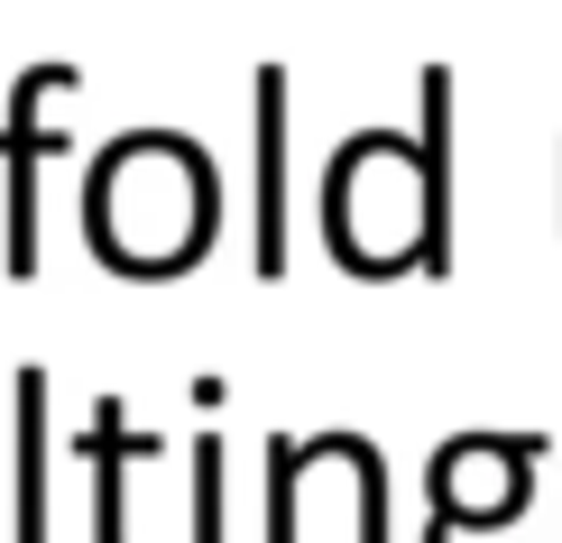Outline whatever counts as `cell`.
Here are the masks:
<instances>
[{"label": "cell", "mask_w": 562, "mask_h": 543, "mask_svg": "<svg viewBox=\"0 0 562 543\" xmlns=\"http://www.w3.org/2000/svg\"><path fill=\"white\" fill-rule=\"evenodd\" d=\"M138 222H157V268H184V258H203V240H213V167L167 129H138L83 184V230H92V249L111 268L130 258Z\"/></svg>", "instance_id": "6da1fadb"}, {"label": "cell", "mask_w": 562, "mask_h": 543, "mask_svg": "<svg viewBox=\"0 0 562 543\" xmlns=\"http://www.w3.org/2000/svg\"><path fill=\"white\" fill-rule=\"evenodd\" d=\"M157 442L130 433V406L102 396L92 406V433H83V461H92V543H130V461H148Z\"/></svg>", "instance_id": "7a4b0ae2"}, {"label": "cell", "mask_w": 562, "mask_h": 543, "mask_svg": "<svg viewBox=\"0 0 562 543\" xmlns=\"http://www.w3.org/2000/svg\"><path fill=\"white\" fill-rule=\"evenodd\" d=\"M19 543H46V369H19Z\"/></svg>", "instance_id": "3957f363"}, {"label": "cell", "mask_w": 562, "mask_h": 543, "mask_svg": "<svg viewBox=\"0 0 562 543\" xmlns=\"http://www.w3.org/2000/svg\"><path fill=\"white\" fill-rule=\"evenodd\" d=\"M10 268L29 276L37 268V157H46V129L29 121V92H19V111H10Z\"/></svg>", "instance_id": "277c9868"}, {"label": "cell", "mask_w": 562, "mask_h": 543, "mask_svg": "<svg viewBox=\"0 0 562 543\" xmlns=\"http://www.w3.org/2000/svg\"><path fill=\"white\" fill-rule=\"evenodd\" d=\"M277 167H286V148H277V75H259V268H277L286 258V240H277Z\"/></svg>", "instance_id": "5b68a950"}, {"label": "cell", "mask_w": 562, "mask_h": 543, "mask_svg": "<svg viewBox=\"0 0 562 543\" xmlns=\"http://www.w3.org/2000/svg\"><path fill=\"white\" fill-rule=\"evenodd\" d=\"M184 543H222V442H194V534Z\"/></svg>", "instance_id": "8992f818"}]
</instances>
